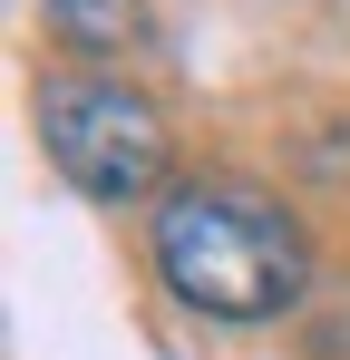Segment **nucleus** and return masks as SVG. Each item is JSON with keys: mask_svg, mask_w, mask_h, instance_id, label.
<instances>
[{"mask_svg": "<svg viewBox=\"0 0 350 360\" xmlns=\"http://www.w3.org/2000/svg\"><path fill=\"white\" fill-rule=\"evenodd\" d=\"M156 273L205 321H273L311 283V243L253 185H175L156 205Z\"/></svg>", "mask_w": 350, "mask_h": 360, "instance_id": "obj_1", "label": "nucleus"}, {"mask_svg": "<svg viewBox=\"0 0 350 360\" xmlns=\"http://www.w3.org/2000/svg\"><path fill=\"white\" fill-rule=\"evenodd\" d=\"M49 30L68 39V49L108 59V49H127V39L146 30V0H49Z\"/></svg>", "mask_w": 350, "mask_h": 360, "instance_id": "obj_3", "label": "nucleus"}, {"mask_svg": "<svg viewBox=\"0 0 350 360\" xmlns=\"http://www.w3.org/2000/svg\"><path fill=\"white\" fill-rule=\"evenodd\" d=\"M39 136H49V166L88 205H146L175 166L166 108L146 88H127L108 68H58L39 88Z\"/></svg>", "mask_w": 350, "mask_h": 360, "instance_id": "obj_2", "label": "nucleus"}]
</instances>
